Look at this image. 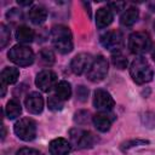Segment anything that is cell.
Segmentation results:
<instances>
[{
    "instance_id": "cell-16",
    "label": "cell",
    "mask_w": 155,
    "mask_h": 155,
    "mask_svg": "<svg viewBox=\"0 0 155 155\" xmlns=\"http://www.w3.org/2000/svg\"><path fill=\"white\" fill-rule=\"evenodd\" d=\"M28 16H29V19L31 23L39 25V24H42L46 18H47V10L44 7V6H34L29 10L28 12Z\"/></svg>"
},
{
    "instance_id": "cell-17",
    "label": "cell",
    "mask_w": 155,
    "mask_h": 155,
    "mask_svg": "<svg viewBox=\"0 0 155 155\" xmlns=\"http://www.w3.org/2000/svg\"><path fill=\"white\" fill-rule=\"evenodd\" d=\"M139 17V11L137 7H128L127 10H125L120 17V23L125 27H132L137 19Z\"/></svg>"
},
{
    "instance_id": "cell-26",
    "label": "cell",
    "mask_w": 155,
    "mask_h": 155,
    "mask_svg": "<svg viewBox=\"0 0 155 155\" xmlns=\"http://www.w3.org/2000/svg\"><path fill=\"white\" fill-rule=\"evenodd\" d=\"M113 64L119 69H125L127 67V58L121 54V52L113 53Z\"/></svg>"
},
{
    "instance_id": "cell-14",
    "label": "cell",
    "mask_w": 155,
    "mask_h": 155,
    "mask_svg": "<svg viewBox=\"0 0 155 155\" xmlns=\"http://www.w3.org/2000/svg\"><path fill=\"white\" fill-rule=\"evenodd\" d=\"M48 149L51 155H68L71 150V147L65 138H54L50 142Z\"/></svg>"
},
{
    "instance_id": "cell-4",
    "label": "cell",
    "mask_w": 155,
    "mask_h": 155,
    "mask_svg": "<svg viewBox=\"0 0 155 155\" xmlns=\"http://www.w3.org/2000/svg\"><path fill=\"white\" fill-rule=\"evenodd\" d=\"M128 48L133 54H144L151 48V39L145 31L132 33L128 38Z\"/></svg>"
},
{
    "instance_id": "cell-31",
    "label": "cell",
    "mask_w": 155,
    "mask_h": 155,
    "mask_svg": "<svg viewBox=\"0 0 155 155\" xmlns=\"http://www.w3.org/2000/svg\"><path fill=\"white\" fill-rule=\"evenodd\" d=\"M16 155H42L39 150L33 149V148H22L17 151Z\"/></svg>"
},
{
    "instance_id": "cell-3",
    "label": "cell",
    "mask_w": 155,
    "mask_h": 155,
    "mask_svg": "<svg viewBox=\"0 0 155 155\" xmlns=\"http://www.w3.org/2000/svg\"><path fill=\"white\" fill-rule=\"evenodd\" d=\"M8 59L19 67H28L33 64L35 56L30 47L25 45H15L8 51Z\"/></svg>"
},
{
    "instance_id": "cell-15",
    "label": "cell",
    "mask_w": 155,
    "mask_h": 155,
    "mask_svg": "<svg viewBox=\"0 0 155 155\" xmlns=\"http://www.w3.org/2000/svg\"><path fill=\"white\" fill-rule=\"evenodd\" d=\"M114 19L113 11L107 6V7H101L96 12V25L99 29L107 28Z\"/></svg>"
},
{
    "instance_id": "cell-19",
    "label": "cell",
    "mask_w": 155,
    "mask_h": 155,
    "mask_svg": "<svg viewBox=\"0 0 155 155\" xmlns=\"http://www.w3.org/2000/svg\"><path fill=\"white\" fill-rule=\"evenodd\" d=\"M35 33L33 29H30L27 25H21L17 28L16 30V39L21 42V44H29L34 40Z\"/></svg>"
},
{
    "instance_id": "cell-6",
    "label": "cell",
    "mask_w": 155,
    "mask_h": 155,
    "mask_svg": "<svg viewBox=\"0 0 155 155\" xmlns=\"http://www.w3.org/2000/svg\"><path fill=\"white\" fill-rule=\"evenodd\" d=\"M108 74V62L103 56H97L86 71L87 79L92 82L102 81Z\"/></svg>"
},
{
    "instance_id": "cell-23",
    "label": "cell",
    "mask_w": 155,
    "mask_h": 155,
    "mask_svg": "<svg viewBox=\"0 0 155 155\" xmlns=\"http://www.w3.org/2000/svg\"><path fill=\"white\" fill-rule=\"evenodd\" d=\"M39 56H40V61L45 65H52L54 63V61H56L54 59V53L51 50H48V48H42L40 51Z\"/></svg>"
},
{
    "instance_id": "cell-36",
    "label": "cell",
    "mask_w": 155,
    "mask_h": 155,
    "mask_svg": "<svg viewBox=\"0 0 155 155\" xmlns=\"http://www.w3.org/2000/svg\"><path fill=\"white\" fill-rule=\"evenodd\" d=\"M154 29H155V23H154Z\"/></svg>"
},
{
    "instance_id": "cell-24",
    "label": "cell",
    "mask_w": 155,
    "mask_h": 155,
    "mask_svg": "<svg viewBox=\"0 0 155 155\" xmlns=\"http://www.w3.org/2000/svg\"><path fill=\"white\" fill-rule=\"evenodd\" d=\"M10 39H11L10 29L5 24H1L0 25V46H1V48H5L7 46V44L10 42Z\"/></svg>"
},
{
    "instance_id": "cell-12",
    "label": "cell",
    "mask_w": 155,
    "mask_h": 155,
    "mask_svg": "<svg viewBox=\"0 0 155 155\" xmlns=\"http://www.w3.org/2000/svg\"><path fill=\"white\" fill-rule=\"evenodd\" d=\"M114 120H115V115L111 114L110 111H99L92 116V122L99 132H108Z\"/></svg>"
},
{
    "instance_id": "cell-27",
    "label": "cell",
    "mask_w": 155,
    "mask_h": 155,
    "mask_svg": "<svg viewBox=\"0 0 155 155\" xmlns=\"http://www.w3.org/2000/svg\"><path fill=\"white\" fill-rule=\"evenodd\" d=\"M6 18L13 23L16 22H21L23 19V13L22 11H19L18 8H11L10 11H7L6 13Z\"/></svg>"
},
{
    "instance_id": "cell-22",
    "label": "cell",
    "mask_w": 155,
    "mask_h": 155,
    "mask_svg": "<svg viewBox=\"0 0 155 155\" xmlns=\"http://www.w3.org/2000/svg\"><path fill=\"white\" fill-rule=\"evenodd\" d=\"M150 142L147 140V139H140V138H136V139H128L126 142H124L121 144V150L122 151H127L132 148H136V147H139V145H145V144H149Z\"/></svg>"
},
{
    "instance_id": "cell-2",
    "label": "cell",
    "mask_w": 155,
    "mask_h": 155,
    "mask_svg": "<svg viewBox=\"0 0 155 155\" xmlns=\"http://www.w3.org/2000/svg\"><path fill=\"white\" fill-rule=\"evenodd\" d=\"M130 75L136 84L143 85V84H148L149 81H151L154 73H153L150 64L148 63V61L145 58L137 57L131 63Z\"/></svg>"
},
{
    "instance_id": "cell-25",
    "label": "cell",
    "mask_w": 155,
    "mask_h": 155,
    "mask_svg": "<svg viewBox=\"0 0 155 155\" xmlns=\"http://www.w3.org/2000/svg\"><path fill=\"white\" fill-rule=\"evenodd\" d=\"M47 105H48V109L52 110V111H58L63 108V101L59 99L56 94L53 96H50L48 99H47Z\"/></svg>"
},
{
    "instance_id": "cell-30",
    "label": "cell",
    "mask_w": 155,
    "mask_h": 155,
    "mask_svg": "<svg viewBox=\"0 0 155 155\" xmlns=\"http://www.w3.org/2000/svg\"><path fill=\"white\" fill-rule=\"evenodd\" d=\"M87 96H88V90L85 87V86H79L78 90H76V97L80 102H85L87 99Z\"/></svg>"
},
{
    "instance_id": "cell-7",
    "label": "cell",
    "mask_w": 155,
    "mask_h": 155,
    "mask_svg": "<svg viewBox=\"0 0 155 155\" xmlns=\"http://www.w3.org/2000/svg\"><path fill=\"white\" fill-rule=\"evenodd\" d=\"M69 137L71 144L75 145L78 149H87L92 148L96 143V137L86 130L81 128H73L69 131Z\"/></svg>"
},
{
    "instance_id": "cell-10",
    "label": "cell",
    "mask_w": 155,
    "mask_h": 155,
    "mask_svg": "<svg viewBox=\"0 0 155 155\" xmlns=\"http://www.w3.org/2000/svg\"><path fill=\"white\" fill-rule=\"evenodd\" d=\"M35 85L44 92H50L57 85V75L50 69L41 70L35 78Z\"/></svg>"
},
{
    "instance_id": "cell-8",
    "label": "cell",
    "mask_w": 155,
    "mask_h": 155,
    "mask_svg": "<svg viewBox=\"0 0 155 155\" xmlns=\"http://www.w3.org/2000/svg\"><path fill=\"white\" fill-rule=\"evenodd\" d=\"M101 44L113 53L121 52L124 46V35L120 30H108L101 36Z\"/></svg>"
},
{
    "instance_id": "cell-32",
    "label": "cell",
    "mask_w": 155,
    "mask_h": 155,
    "mask_svg": "<svg viewBox=\"0 0 155 155\" xmlns=\"http://www.w3.org/2000/svg\"><path fill=\"white\" fill-rule=\"evenodd\" d=\"M126 2H109L108 4V7L111 10V11H115V12H120L121 10H124Z\"/></svg>"
},
{
    "instance_id": "cell-20",
    "label": "cell",
    "mask_w": 155,
    "mask_h": 155,
    "mask_svg": "<svg viewBox=\"0 0 155 155\" xmlns=\"http://www.w3.org/2000/svg\"><path fill=\"white\" fill-rule=\"evenodd\" d=\"M54 94L59 99H62L63 102L68 101L70 98V96H71V86H70V84L68 81H65V80H62V81L57 82V85L54 87Z\"/></svg>"
},
{
    "instance_id": "cell-34",
    "label": "cell",
    "mask_w": 155,
    "mask_h": 155,
    "mask_svg": "<svg viewBox=\"0 0 155 155\" xmlns=\"http://www.w3.org/2000/svg\"><path fill=\"white\" fill-rule=\"evenodd\" d=\"M148 6H149V8H150L153 12H155V1H153V2H149V4H148Z\"/></svg>"
},
{
    "instance_id": "cell-5",
    "label": "cell",
    "mask_w": 155,
    "mask_h": 155,
    "mask_svg": "<svg viewBox=\"0 0 155 155\" xmlns=\"http://www.w3.org/2000/svg\"><path fill=\"white\" fill-rule=\"evenodd\" d=\"M13 131L19 139L30 142L36 137V124L30 117H22L15 124Z\"/></svg>"
},
{
    "instance_id": "cell-1",
    "label": "cell",
    "mask_w": 155,
    "mask_h": 155,
    "mask_svg": "<svg viewBox=\"0 0 155 155\" xmlns=\"http://www.w3.org/2000/svg\"><path fill=\"white\" fill-rule=\"evenodd\" d=\"M51 40H52L54 48L59 53L67 54V53L71 52L73 46H74L73 45V35L68 27L62 25V24L53 25L51 29Z\"/></svg>"
},
{
    "instance_id": "cell-29",
    "label": "cell",
    "mask_w": 155,
    "mask_h": 155,
    "mask_svg": "<svg viewBox=\"0 0 155 155\" xmlns=\"http://www.w3.org/2000/svg\"><path fill=\"white\" fill-rule=\"evenodd\" d=\"M88 111H85V110H80L78 113H75V122H78L79 125H84L86 122H88Z\"/></svg>"
},
{
    "instance_id": "cell-11",
    "label": "cell",
    "mask_w": 155,
    "mask_h": 155,
    "mask_svg": "<svg viewBox=\"0 0 155 155\" xmlns=\"http://www.w3.org/2000/svg\"><path fill=\"white\" fill-rule=\"evenodd\" d=\"M92 61L93 59L90 53L86 52L78 53L70 62V69L75 75H81L84 71H86L90 68Z\"/></svg>"
},
{
    "instance_id": "cell-9",
    "label": "cell",
    "mask_w": 155,
    "mask_h": 155,
    "mask_svg": "<svg viewBox=\"0 0 155 155\" xmlns=\"http://www.w3.org/2000/svg\"><path fill=\"white\" fill-rule=\"evenodd\" d=\"M115 105L114 98L111 94L103 90V88H97L93 93V107L99 110V111H110Z\"/></svg>"
},
{
    "instance_id": "cell-28",
    "label": "cell",
    "mask_w": 155,
    "mask_h": 155,
    "mask_svg": "<svg viewBox=\"0 0 155 155\" xmlns=\"http://www.w3.org/2000/svg\"><path fill=\"white\" fill-rule=\"evenodd\" d=\"M142 122L147 126V127H155V113L154 111H147L143 116H142Z\"/></svg>"
},
{
    "instance_id": "cell-35",
    "label": "cell",
    "mask_w": 155,
    "mask_h": 155,
    "mask_svg": "<svg viewBox=\"0 0 155 155\" xmlns=\"http://www.w3.org/2000/svg\"><path fill=\"white\" fill-rule=\"evenodd\" d=\"M151 58H153V61L155 62V48H154L153 52H151Z\"/></svg>"
},
{
    "instance_id": "cell-13",
    "label": "cell",
    "mask_w": 155,
    "mask_h": 155,
    "mask_svg": "<svg viewBox=\"0 0 155 155\" xmlns=\"http://www.w3.org/2000/svg\"><path fill=\"white\" fill-rule=\"evenodd\" d=\"M25 108L31 114H40L44 109V98L39 92H31L25 97Z\"/></svg>"
},
{
    "instance_id": "cell-18",
    "label": "cell",
    "mask_w": 155,
    "mask_h": 155,
    "mask_svg": "<svg viewBox=\"0 0 155 155\" xmlns=\"http://www.w3.org/2000/svg\"><path fill=\"white\" fill-rule=\"evenodd\" d=\"M19 78V70L13 67H6L1 71V84L4 85H12Z\"/></svg>"
},
{
    "instance_id": "cell-21",
    "label": "cell",
    "mask_w": 155,
    "mask_h": 155,
    "mask_svg": "<svg viewBox=\"0 0 155 155\" xmlns=\"http://www.w3.org/2000/svg\"><path fill=\"white\" fill-rule=\"evenodd\" d=\"M5 113H6L7 119H10V120L18 117L22 113L21 103L17 99H10L6 104V107H5Z\"/></svg>"
},
{
    "instance_id": "cell-33",
    "label": "cell",
    "mask_w": 155,
    "mask_h": 155,
    "mask_svg": "<svg viewBox=\"0 0 155 155\" xmlns=\"http://www.w3.org/2000/svg\"><path fill=\"white\" fill-rule=\"evenodd\" d=\"M18 2V5H21V6H29V5H31V0H27V1H22V0H18L17 1Z\"/></svg>"
}]
</instances>
